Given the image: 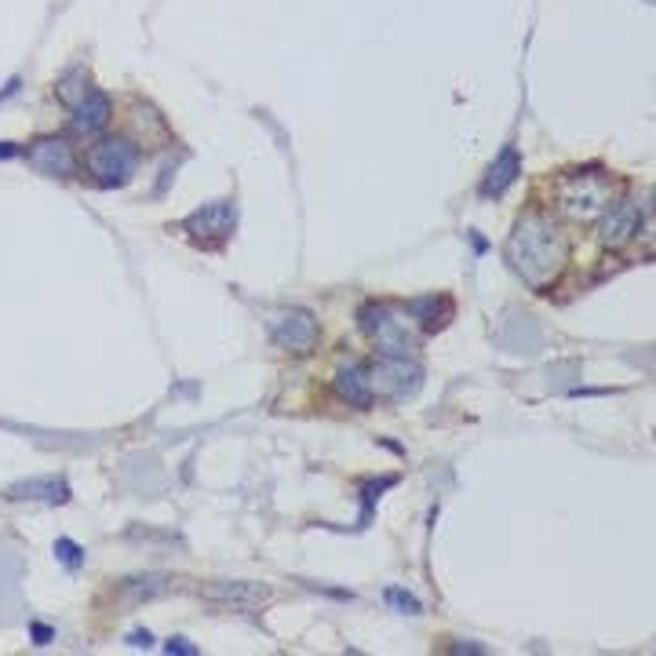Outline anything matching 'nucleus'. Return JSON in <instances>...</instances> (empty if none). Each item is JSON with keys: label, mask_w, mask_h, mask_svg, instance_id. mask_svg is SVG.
Here are the masks:
<instances>
[{"label": "nucleus", "mask_w": 656, "mask_h": 656, "mask_svg": "<svg viewBox=\"0 0 656 656\" xmlns=\"http://www.w3.org/2000/svg\"><path fill=\"white\" fill-rule=\"evenodd\" d=\"M55 558H59L66 569H81V565H84V551L73 544V540H66V536H62V540H55Z\"/></svg>", "instance_id": "obj_18"}, {"label": "nucleus", "mask_w": 656, "mask_h": 656, "mask_svg": "<svg viewBox=\"0 0 656 656\" xmlns=\"http://www.w3.org/2000/svg\"><path fill=\"white\" fill-rule=\"evenodd\" d=\"M635 234H638V205H631V201L609 208L602 216V226H598V237L609 248H624Z\"/></svg>", "instance_id": "obj_10"}, {"label": "nucleus", "mask_w": 656, "mask_h": 656, "mask_svg": "<svg viewBox=\"0 0 656 656\" xmlns=\"http://www.w3.org/2000/svg\"><path fill=\"white\" fill-rule=\"evenodd\" d=\"M616 183L605 172H573L558 183V208L576 223H595L613 208Z\"/></svg>", "instance_id": "obj_2"}, {"label": "nucleus", "mask_w": 656, "mask_h": 656, "mask_svg": "<svg viewBox=\"0 0 656 656\" xmlns=\"http://www.w3.org/2000/svg\"><path fill=\"white\" fill-rule=\"evenodd\" d=\"M15 154H19V150H15L11 143H0V157H15Z\"/></svg>", "instance_id": "obj_23"}, {"label": "nucleus", "mask_w": 656, "mask_h": 656, "mask_svg": "<svg viewBox=\"0 0 656 656\" xmlns=\"http://www.w3.org/2000/svg\"><path fill=\"white\" fill-rule=\"evenodd\" d=\"M128 646L150 649V646H154V635H150V631H132V635H128Z\"/></svg>", "instance_id": "obj_20"}, {"label": "nucleus", "mask_w": 656, "mask_h": 656, "mask_svg": "<svg viewBox=\"0 0 656 656\" xmlns=\"http://www.w3.org/2000/svg\"><path fill=\"white\" fill-rule=\"evenodd\" d=\"M30 164L48 179H70L73 168H77V157H73V146L59 135L52 139H37L30 146Z\"/></svg>", "instance_id": "obj_9"}, {"label": "nucleus", "mask_w": 656, "mask_h": 656, "mask_svg": "<svg viewBox=\"0 0 656 656\" xmlns=\"http://www.w3.org/2000/svg\"><path fill=\"white\" fill-rule=\"evenodd\" d=\"M522 175V161H518V150L514 146H507L496 161H492V168L485 172V179H482V197H500L507 186L514 183Z\"/></svg>", "instance_id": "obj_12"}, {"label": "nucleus", "mask_w": 656, "mask_h": 656, "mask_svg": "<svg viewBox=\"0 0 656 656\" xmlns=\"http://www.w3.org/2000/svg\"><path fill=\"white\" fill-rule=\"evenodd\" d=\"M387 602H390V605H398L401 613H409V616L420 613V602H416L412 595H405V591H398V587H390V591H387Z\"/></svg>", "instance_id": "obj_19"}, {"label": "nucleus", "mask_w": 656, "mask_h": 656, "mask_svg": "<svg viewBox=\"0 0 656 656\" xmlns=\"http://www.w3.org/2000/svg\"><path fill=\"white\" fill-rule=\"evenodd\" d=\"M73 113H77V132H103L106 124H110V99H106L99 88H88V95H84L81 103L73 106Z\"/></svg>", "instance_id": "obj_13"}, {"label": "nucleus", "mask_w": 656, "mask_h": 656, "mask_svg": "<svg viewBox=\"0 0 656 656\" xmlns=\"http://www.w3.org/2000/svg\"><path fill=\"white\" fill-rule=\"evenodd\" d=\"M237 226V208L234 201H212V205L197 208L194 216L183 219V230L194 234L197 241H226Z\"/></svg>", "instance_id": "obj_7"}, {"label": "nucleus", "mask_w": 656, "mask_h": 656, "mask_svg": "<svg viewBox=\"0 0 656 656\" xmlns=\"http://www.w3.org/2000/svg\"><path fill=\"white\" fill-rule=\"evenodd\" d=\"M139 168V150L128 139H103L88 150V172L103 186H121L128 183Z\"/></svg>", "instance_id": "obj_4"}, {"label": "nucleus", "mask_w": 656, "mask_h": 656, "mask_svg": "<svg viewBox=\"0 0 656 656\" xmlns=\"http://www.w3.org/2000/svg\"><path fill=\"white\" fill-rule=\"evenodd\" d=\"M88 88H92V84H88V77H84L81 70H73V73H66V77L59 81V99L73 110V106H77L84 95H88Z\"/></svg>", "instance_id": "obj_17"}, {"label": "nucleus", "mask_w": 656, "mask_h": 656, "mask_svg": "<svg viewBox=\"0 0 656 656\" xmlns=\"http://www.w3.org/2000/svg\"><path fill=\"white\" fill-rule=\"evenodd\" d=\"M168 653H186V656H194L197 649H194V646H186V638H172V642H168Z\"/></svg>", "instance_id": "obj_22"}, {"label": "nucleus", "mask_w": 656, "mask_h": 656, "mask_svg": "<svg viewBox=\"0 0 656 656\" xmlns=\"http://www.w3.org/2000/svg\"><path fill=\"white\" fill-rule=\"evenodd\" d=\"M449 303H445V299H438V296H423V299H412L409 303V314L416 321H423V325L427 328H441L445 325V321L441 318H449Z\"/></svg>", "instance_id": "obj_15"}, {"label": "nucleus", "mask_w": 656, "mask_h": 656, "mask_svg": "<svg viewBox=\"0 0 656 656\" xmlns=\"http://www.w3.org/2000/svg\"><path fill=\"white\" fill-rule=\"evenodd\" d=\"M124 595L132 598V602H150V598H161L168 595V576H135L124 584Z\"/></svg>", "instance_id": "obj_16"}, {"label": "nucleus", "mask_w": 656, "mask_h": 656, "mask_svg": "<svg viewBox=\"0 0 656 656\" xmlns=\"http://www.w3.org/2000/svg\"><path fill=\"white\" fill-rule=\"evenodd\" d=\"M270 336L281 350H292V354H310L314 343H318V321L310 310H281L270 325Z\"/></svg>", "instance_id": "obj_6"}, {"label": "nucleus", "mask_w": 656, "mask_h": 656, "mask_svg": "<svg viewBox=\"0 0 656 656\" xmlns=\"http://www.w3.org/2000/svg\"><path fill=\"white\" fill-rule=\"evenodd\" d=\"M30 631H33V638H37V646H48V642H52V627H44V624H33Z\"/></svg>", "instance_id": "obj_21"}, {"label": "nucleus", "mask_w": 656, "mask_h": 656, "mask_svg": "<svg viewBox=\"0 0 656 656\" xmlns=\"http://www.w3.org/2000/svg\"><path fill=\"white\" fill-rule=\"evenodd\" d=\"M8 500L15 503H66L70 500V485L48 474V478H26L8 489Z\"/></svg>", "instance_id": "obj_11"}, {"label": "nucleus", "mask_w": 656, "mask_h": 656, "mask_svg": "<svg viewBox=\"0 0 656 656\" xmlns=\"http://www.w3.org/2000/svg\"><path fill=\"white\" fill-rule=\"evenodd\" d=\"M365 376H369L372 398L380 394V398H387V401H405L423 387L420 361H412L409 354H383Z\"/></svg>", "instance_id": "obj_3"}, {"label": "nucleus", "mask_w": 656, "mask_h": 656, "mask_svg": "<svg viewBox=\"0 0 656 656\" xmlns=\"http://www.w3.org/2000/svg\"><path fill=\"white\" fill-rule=\"evenodd\" d=\"M361 328H365V336L376 339V347L383 354H409L416 347V339H412V328L409 321H401L398 314L383 303H369V307L361 310Z\"/></svg>", "instance_id": "obj_5"}, {"label": "nucleus", "mask_w": 656, "mask_h": 656, "mask_svg": "<svg viewBox=\"0 0 656 656\" xmlns=\"http://www.w3.org/2000/svg\"><path fill=\"white\" fill-rule=\"evenodd\" d=\"M565 252H569L565 237L540 212H529V216L518 219L514 234L507 237V263H511V270L522 277L525 285L533 288L551 285L565 263Z\"/></svg>", "instance_id": "obj_1"}, {"label": "nucleus", "mask_w": 656, "mask_h": 656, "mask_svg": "<svg viewBox=\"0 0 656 656\" xmlns=\"http://www.w3.org/2000/svg\"><path fill=\"white\" fill-rule=\"evenodd\" d=\"M336 394L343 401H350V405H358V409H365V405H372V390H369V376L361 369H343L336 376Z\"/></svg>", "instance_id": "obj_14"}, {"label": "nucleus", "mask_w": 656, "mask_h": 656, "mask_svg": "<svg viewBox=\"0 0 656 656\" xmlns=\"http://www.w3.org/2000/svg\"><path fill=\"white\" fill-rule=\"evenodd\" d=\"M208 602L223 605V609H237V613H252L270 602V591L263 584H248V580H216L205 587Z\"/></svg>", "instance_id": "obj_8"}]
</instances>
